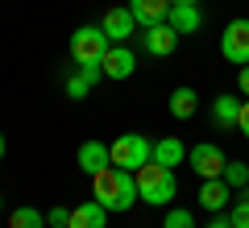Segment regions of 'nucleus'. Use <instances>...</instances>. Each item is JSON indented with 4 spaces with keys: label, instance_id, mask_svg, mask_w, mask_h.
I'll list each match as a JSON object with an SVG mask.
<instances>
[{
    "label": "nucleus",
    "instance_id": "1",
    "mask_svg": "<svg viewBox=\"0 0 249 228\" xmlns=\"http://www.w3.org/2000/svg\"><path fill=\"white\" fill-rule=\"evenodd\" d=\"M91 195H96V203H104L108 211H129L142 199L137 175L133 170H121V166H108V170H100V175H91Z\"/></svg>",
    "mask_w": 249,
    "mask_h": 228
},
{
    "label": "nucleus",
    "instance_id": "2",
    "mask_svg": "<svg viewBox=\"0 0 249 228\" xmlns=\"http://www.w3.org/2000/svg\"><path fill=\"white\" fill-rule=\"evenodd\" d=\"M133 175H137V191H142V199L154 203V208H166V203L178 195V183H175V170H170V166L145 162V166L133 170Z\"/></svg>",
    "mask_w": 249,
    "mask_h": 228
},
{
    "label": "nucleus",
    "instance_id": "3",
    "mask_svg": "<svg viewBox=\"0 0 249 228\" xmlns=\"http://www.w3.org/2000/svg\"><path fill=\"white\" fill-rule=\"evenodd\" d=\"M108 154H112V166L142 170L145 162H154V141L145 137V133H121V137L108 145Z\"/></svg>",
    "mask_w": 249,
    "mask_h": 228
},
{
    "label": "nucleus",
    "instance_id": "4",
    "mask_svg": "<svg viewBox=\"0 0 249 228\" xmlns=\"http://www.w3.org/2000/svg\"><path fill=\"white\" fill-rule=\"evenodd\" d=\"M108 54V34L100 25H83L71 34V58L79 62V67H88V62H100Z\"/></svg>",
    "mask_w": 249,
    "mask_h": 228
},
{
    "label": "nucleus",
    "instance_id": "5",
    "mask_svg": "<svg viewBox=\"0 0 249 228\" xmlns=\"http://www.w3.org/2000/svg\"><path fill=\"white\" fill-rule=\"evenodd\" d=\"M224 149L220 145H212V141H199V145H191L187 149V166L196 170L199 178H220L224 175Z\"/></svg>",
    "mask_w": 249,
    "mask_h": 228
},
{
    "label": "nucleus",
    "instance_id": "6",
    "mask_svg": "<svg viewBox=\"0 0 249 228\" xmlns=\"http://www.w3.org/2000/svg\"><path fill=\"white\" fill-rule=\"evenodd\" d=\"M220 54L232 67H249V21H229V25H224Z\"/></svg>",
    "mask_w": 249,
    "mask_h": 228
},
{
    "label": "nucleus",
    "instance_id": "7",
    "mask_svg": "<svg viewBox=\"0 0 249 228\" xmlns=\"http://www.w3.org/2000/svg\"><path fill=\"white\" fill-rule=\"evenodd\" d=\"M100 70H104V79H116V83H121V79H129V75L137 70V54L129 50V46L116 42V46H108V54L100 58Z\"/></svg>",
    "mask_w": 249,
    "mask_h": 228
},
{
    "label": "nucleus",
    "instance_id": "8",
    "mask_svg": "<svg viewBox=\"0 0 249 228\" xmlns=\"http://www.w3.org/2000/svg\"><path fill=\"white\" fill-rule=\"evenodd\" d=\"M142 46H145V54H154V58H166V54H175V46H178V29L170 25V21L150 25V29H142Z\"/></svg>",
    "mask_w": 249,
    "mask_h": 228
},
{
    "label": "nucleus",
    "instance_id": "9",
    "mask_svg": "<svg viewBox=\"0 0 249 228\" xmlns=\"http://www.w3.org/2000/svg\"><path fill=\"white\" fill-rule=\"evenodd\" d=\"M100 29L108 34V42H129V37L137 34V17L129 13V4H121V9H108V13H104Z\"/></svg>",
    "mask_w": 249,
    "mask_h": 228
},
{
    "label": "nucleus",
    "instance_id": "10",
    "mask_svg": "<svg viewBox=\"0 0 249 228\" xmlns=\"http://www.w3.org/2000/svg\"><path fill=\"white\" fill-rule=\"evenodd\" d=\"M75 166L91 178V175H100V170L112 166V154H108V145H100V141H83L79 154H75Z\"/></svg>",
    "mask_w": 249,
    "mask_h": 228
},
{
    "label": "nucleus",
    "instance_id": "11",
    "mask_svg": "<svg viewBox=\"0 0 249 228\" xmlns=\"http://www.w3.org/2000/svg\"><path fill=\"white\" fill-rule=\"evenodd\" d=\"M170 0H129V13L137 17V25L142 29H150V25H162V21L170 17Z\"/></svg>",
    "mask_w": 249,
    "mask_h": 228
},
{
    "label": "nucleus",
    "instance_id": "12",
    "mask_svg": "<svg viewBox=\"0 0 249 228\" xmlns=\"http://www.w3.org/2000/svg\"><path fill=\"white\" fill-rule=\"evenodd\" d=\"M67 228H108V208H104V203H96V199L75 203V211H71V220H67Z\"/></svg>",
    "mask_w": 249,
    "mask_h": 228
},
{
    "label": "nucleus",
    "instance_id": "13",
    "mask_svg": "<svg viewBox=\"0 0 249 228\" xmlns=\"http://www.w3.org/2000/svg\"><path fill=\"white\" fill-rule=\"evenodd\" d=\"M232 199V187L224 183V178H204V187H199V208L208 211H224Z\"/></svg>",
    "mask_w": 249,
    "mask_h": 228
},
{
    "label": "nucleus",
    "instance_id": "14",
    "mask_svg": "<svg viewBox=\"0 0 249 228\" xmlns=\"http://www.w3.org/2000/svg\"><path fill=\"white\" fill-rule=\"evenodd\" d=\"M154 162H158V166H183L187 162V145L178 137H162V141H154Z\"/></svg>",
    "mask_w": 249,
    "mask_h": 228
},
{
    "label": "nucleus",
    "instance_id": "15",
    "mask_svg": "<svg viewBox=\"0 0 249 228\" xmlns=\"http://www.w3.org/2000/svg\"><path fill=\"white\" fill-rule=\"evenodd\" d=\"M166 108H170V116H175V121H191V116H196V108H199L196 88H175V91H170V100H166Z\"/></svg>",
    "mask_w": 249,
    "mask_h": 228
},
{
    "label": "nucleus",
    "instance_id": "16",
    "mask_svg": "<svg viewBox=\"0 0 249 228\" xmlns=\"http://www.w3.org/2000/svg\"><path fill=\"white\" fill-rule=\"evenodd\" d=\"M166 21L178 29V37H183V34H196V29L204 25V17H199V4H175Z\"/></svg>",
    "mask_w": 249,
    "mask_h": 228
},
{
    "label": "nucleus",
    "instance_id": "17",
    "mask_svg": "<svg viewBox=\"0 0 249 228\" xmlns=\"http://www.w3.org/2000/svg\"><path fill=\"white\" fill-rule=\"evenodd\" d=\"M237 116H241V100L237 96H216L212 100V121L220 124V129H232Z\"/></svg>",
    "mask_w": 249,
    "mask_h": 228
},
{
    "label": "nucleus",
    "instance_id": "18",
    "mask_svg": "<svg viewBox=\"0 0 249 228\" xmlns=\"http://www.w3.org/2000/svg\"><path fill=\"white\" fill-rule=\"evenodd\" d=\"M224 183L232 187V191H245L249 187V162H224Z\"/></svg>",
    "mask_w": 249,
    "mask_h": 228
},
{
    "label": "nucleus",
    "instance_id": "19",
    "mask_svg": "<svg viewBox=\"0 0 249 228\" xmlns=\"http://www.w3.org/2000/svg\"><path fill=\"white\" fill-rule=\"evenodd\" d=\"M9 228H46V216L34 208H17V211H9Z\"/></svg>",
    "mask_w": 249,
    "mask_h": 228
},
{
    "label": "nucleus",
    "instance_id": "20",
    "mask_svg": "<svg viewBox=\"0 0 249 228\" xmlns=\"http://www.w3.org/2000/svg\"><path fill=\"white\" fill-rule=\"evenodd\" d=\"M162 228H196V216H191L187 208H170L166 220H162Z\"/></svg>",
    "mask_w": 249,
    "mask_h": 228
},
{
    "label": "nucleus",
    "instance_id": "21",
    "mask_svg": "<svg viewBox=\"0 0 249 228\" xmlns=\"http://www.w3.org/2000/svg\"><path fill=\"white\" fill-rule=\"evenodd\" d=\"M229 220H232V228H249V191H241V199L232 203Z\"/></svg>",
    "mask_w": 249,
    "mask_h": 228
},
{
    "label": "nucleus",
    "instance_id": "22",
    "mask_svg": "<svg viewBox=\"0 0 249 228\" xmlns=\"http://www.w3.org/2000/svg\"><path fill=\"white\" fill-rule=\"evenodd\" d=\"M88 91H91V83H88V79H83L79 70H75L71 79H67V96H71V100H83V96H88Z\"/></svg>",
    "mask_w": 249,
    "mask_h": 228
},
{
    "label": "nucleus",
    "instance_id": "23",
    "mask_svg": "<svg viewBox=\"0 0 249 228\" xmlns=\"http://www.w3.org/2000/svg\"><path fill=\"white\" fill-rule=\"evenodd\" d=\"M67 220H71L67 208H50V211H46V224H50V228H67Z\"/></svg>",
    "mask_w": 249,
    "mask_h": 228
},
{
    "label": "nucleus",
    "instance_id": "24",
    "mask_svg": "<svg viewBox=\"0 0 249 228\" xmlns=\"http://www.w3.org/2000/svg\"><path fill=\"white\" fill-rule=\"evenodd\" d=\"M79 75H83V79L91 83V88H96V83L104 79V70H100V62H88V67H79Z\"/></svg>",
    "mask_w": 249,
    "mask_h": 228
},
{
    "label": "nucleus",
    "instance_id": "25",
    "mask_svg": "<svg viewBox=\"0 0 249 228\" xmlns=\"http://www.w3.org/2000/svg\"><path fill=\"white\" fill-rule=\"evenodd\" d=\"M237 129H241V137L249 141V100L241 104V116H237Z\"/></svg>",
    "mask_w": 249,
    "mask_h": 228
},
{
    "label": "nucleus",
    "instance_id": "26",
    "mask_svg": "<svg viewBox=\"0 0 249 228\" xmlns=\"http://www.w3.org/2000/svg\"><path fill=\"white\" fill-rule=\"evenodd\" d=\"M237 83H241V96L249 100V67H237Z\"/></svg>",
    "mask_w": 249,
    "mask_h": 228
},
{
    "label": "nucleus",
    "instance_id": "27",
    "mask_svg": "<svg viewBox=\"0 0 249 228\" xmlns=\"http://www.w3.org/2000/svg\"><path fill=\"white\" fill-rule=\"evenodd\" d=\"M208 228H232V220H212Z\"/></svg>",
    "mask_w": 249,
    "mask_h": 228
},
{
    "label": "nucleus",
    "instance_id": "28",
    "mask_svg": "<svg viewBox=\"0 0 249 228\" xmlns=\"http://www.w3.org/2000/svg\"><path fill=\"white\" fill-rule=\"evenodd\" d=\"M4 149H9V141H4V133H0V158H4Z\"/></svg>",
    "mask_w": 249,
    "mask_h": 228
},
{
    "label": "nucleus",
    "instance_id": "29",
    "mask_svg": "<svg viewBox=\"0 0 249 228\" xmlns=\"http://www.w3.org/2000/svg\"><path fill=\"white\" fill-rule=\"evenodd\" d=\"M170 4H199V0H170Z\"/></svg>",
    "mask_w": 249,
    "mask_h": 228
},
{
    "label": "nucleus",
    "instance_id": "30",
    "mask_svg": "<svg viewBox=\"0 0 249 228\" xmlns=\"http://www.w3.org/2000/svg\"><path fill=\"white\" fill-rule=\"evenodd\" d=\"M0 211H4V203H0Z\"/></svg>",
    "mask_w": 249,
    "mask_h": 228
}]
</instances>
